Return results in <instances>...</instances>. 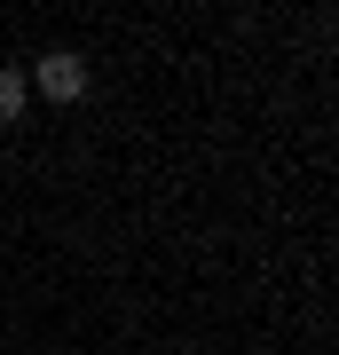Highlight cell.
Segmentation results:
<instances>
[{
    "label": "cell",
    "instance_id": "obj_1",
    "mask_svg": "<svg viewBox=\"0 0 339 355\" xmlns=\"http://www.w3.org/2000/svg\"><path fill=\"white\" fill-rule=\"evenodd\" d=\"M24 79H32L40 103H79V95H87V55H79V48H48L40 64H24Z\"/></svg>",
    "mask_w": 339,
    "mask_h": 355
},
{
    "label": "cell",
    "instance_id": "obj_2",
    "mask_svg": "<svg viewBox=\"0 0 339 355\" xmlns=\"http://www.w3.org/2000/svg\"><path fill=\"white\" fill-rule=\"evenodd\" d=\"M24 103H32V79H24V64H0V135L24 119Z\"/></svg>",
    "mask_w": 339,
    "mask_h": 355
}]
</instances>
